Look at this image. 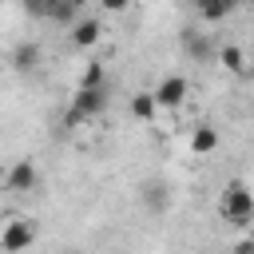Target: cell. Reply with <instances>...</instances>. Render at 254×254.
I'll return each mask as SVG.
<instances>
[{
  "mask_svg": "<svg viewBox=\"0 0 254 254\" xmlns=\"http://www.w3.org/2000/svg\"><path fill=\"white\" fill-rule=\"evenodd\" d=\"M218 64H222L230 75H242V71H246V52H242V48H234V44H226V48L218 52Z\"/></svg>",
  "mask_w": 254,
  "mask_h": 254,
  "instance_id": "10",
  "label": "cell"
},
{
  "mask_svg": "<svg viewBox=\"0 0 254 254\" xmlns=\"http://www.w3.org/2000/svg\"><path fill=\"white\" fill-rule=\"evenodd\" d=\"M36 60H40V52H36V44H24L20 52H16V67H36Z\"/></svg>",
  "mask_w": 254,
  "mask_h": 254,
  "instance_id": "13",
  "label": "cell"
},
{
  "mask_svg": "<svg viewBox=\"0 0 254 254\" xmlns=\"http://www.w3.org/2000/svg\"><path fill=\"white\" fill-rule=\"evenodd\" d=\"M56 4H67V0H48V8H56Z\"/></svg>",
  "mask_w": 254,
  "mask_h": 254,
  "instance_id": "16",
  "label": "cell"
},
{
  "mask_svg": "<svg viewBox=\"0 0 254 254\" xmlns=\"http://www.w3.org/2000/svg\"><path fill=\"white\" fill-rule=\"evenodd\" d=\"M103 107H107V95H103V87H75L67 123H83V119H95Z\"/></svg>",
  "mask_w": 254,
  "mask_h": 254,
  "instance_id": "2",
  "label": "cell"
},
{
  "mask_svg": "<svg viewBox=\"0 0 254 254\" xmlns=\"http://www.w3.org/2000/svg\"><path fill=\"white\" fill-rule=\"evenodd\" d=\"M238 4H242V0H194L198 16H202L206 24H218V20H226V16H230Z\"/></svg>",
  "mask_w": 254,
  "mask_h": 254,
  "instance_id": "7",
  "label": "cell"
},
{
  "mask_svg": "<svg viewBox=\"0 0 254 254\" xmlns=\"http://www.w3.org/2000/svg\"><path fill=\"white\" fill-rule=\"evenodd\" d=\"M36 242V222L32 218H12L4 222V234H0V250L4 254H20Z\"/></svg>",
  "mask_w": 254,
  "mask_h": 254,
  "instance_id": "3",
  "label": "cell"
},
{
  "mask_svg": "<svg viewBox=\"0 0 254 254\" xmlns=\"http://www.w3.org/2000/svg\"><path fill=\"white\" fill-rule=\"evenodd\" d=\"M71 4H75V8H83V4H87V0H71Z\"/></svg>",
  "mask_w": 254,
  "mask_h": 254,
  "instance_id": "17",
  "label": "cell"
},
{
  "mask_svg": "<svg viewBox=\"0 0 254 254\" xmlns=\"http://www.w3.org/2000/svg\"><path fill=\"white\" fill-rule=\"evenodd\" d=\"M183 52H187V56H194V60H206V56H210V48H206V40H202L198 32H190V28L183 32Z\"/></svg>",
  "mask_w": 254,
  "mask_h": 254,
  "instance_id": "11",
  "label": "cell"
},
{
  "mask_svg": "<svg viewBox=\"0 0 254 254\" xmlns=\"http://www.w3.org/2000/svg\"><path fill=\"white\" fill-rule=\"evenodd\" d=\"M99 36H103V24L99 20H75V28H71V40H75V48H95L99 44Z\"/></svg>",
  "mask_w": 254,
  "mask_h": 254,
  "instance_id": "8",
  "label": "cell"
},
{
  "mask_svg": "<svg viewBox=\"0 0 254 254\" xmlns=\"http://www.w3.org/2000/svg\"><path fill=\"white\" fill-rule=\"evenodd\" d=\"M159 111H163V107H159L155 91H135V95H131V115H135L139 123H151Z\"/></svg>",
  "mask_w": 254,
  "mask_h": 254,
  "instance_id": "9",
  "label": "cell"
},
{
  "mask_svg": "<svg viewBox=\"0 0 254 254\" xmlns=\"http://www.w3.org/2000/svg\"><path fill=\"white\" fill-rule=\"evenodd\" d=\"M187 95H190L187 75H163V79H159V87H155V99H159V107H163V111L183 107V99H187Z\"/></svg>",
  "mask_w": 254,
  "mask_h": 254,
  "instance_id": "4",
  "label": "cell"
},
{
  "mask_svg": "<svg viewBox=\"0 0 254 254\" xmlns=\"http://www.w3.org/2000/svg\"><path fill=\"white\" fill-rule=\"evenodd\" d=\"M218 143H222V135H218L210 123H202V127L190 131V155H214Z\"/></svg>",
  "mask_w": 254,
  "mask_h": 254,
  "instance_id": "6",
  "label": "cell"
},
{
  "mask_svg": "<svg viewBox=\"0 0 254 254\" xmlns=\"http://www.w3.org/2000/svg\"><path fill=\"white\" fill-rule=\"evenodd\" d=\"M79 87H103V64H87L83 67V75H79Z\"/></svg>",
  "mask_w": 254,
  "mask_h": 254,
  "instance_id": "12",
  "label": "cell"
},
{
  "mask_svg": "<svg viewBox=\"0 0 254 254\" xmlns=\"http://www.w3.org/2000/svg\"><path fill=\"white\" fill-rule=\"evenodd\" d=\"M218 214L230 226H250L254 222V190L246 183H226L218 198Z\"/></svg>",
  "mask_w": 254,
  "mask_h": 254,
  "instance_id": "1",
  "label": "cell"
},
{
  "mask_svg": "<svg viewBox=\"0 0 254 254\" xmlns=\"http://www.w3.org/2000/svg\"><path fill=\"white\" fill-rule=\"evenodd\" d=\"M234 254H254V238H242V242L234 246Z\"/></svg>",
  "mask_w": 254,
  "mask_h": 254,
  "instance_id": "15",
  "label": "cell"
},
{
  "mask_svg": "<svg viewBox=\"0 0 254 254\" xmlns=\"http://www.w3.org/2000/svg\"><path fill=\"white\" fill-rule=\"evenodd\" d=\"M99 4H103V12H127L131 0H99Z\"/></svg>",
  "mask_w": 254,
  "mask_h": 254,
  "instance_id": "14",
  "label": "cell"
},
{
  "mask_svg": "<svg viewBox=\"0 0 254 254\" xmlns=\"http://www.w3.org/2000/svg\"><path fill=\"white\" fill-rule=\"evenodd\" d=\"M40 183V171L32 167V159H20L12 171H8V179H4V187L8 190H16V194H24V190H32Z\"/></svg>",
  "mask_w": 254,
  "mask_h": 254,
  "instance_id": "5",
  "label": "cell"
}]
</instances>
